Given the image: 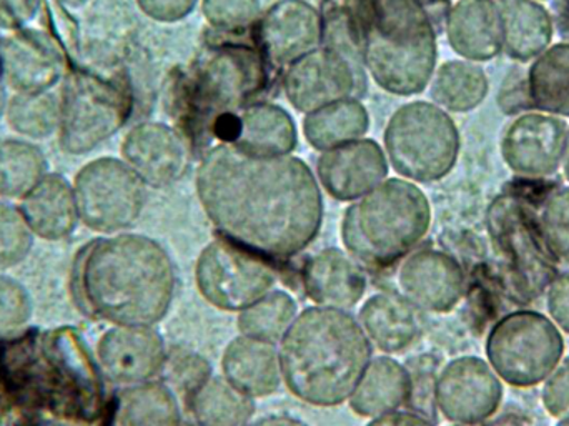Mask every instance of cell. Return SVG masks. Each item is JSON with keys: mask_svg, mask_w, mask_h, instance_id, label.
Returning <instances> with one entry per match:
<instances>
[{"mask_svg": "<svg viewBox=\"0 0 569 426\" xmlns=\"http://www.w3.org/2000/svg\"><path fill=\"white\" fill-rule=\"evenodd\" d=\"M196 186L219 237L269 260L307 250L323 221L320 184L298 157H253L219 143L203 153Z\"/></svg>", "mask_w": 569, "mask_h": 426, "instance_id": "cell-1", "label": "cell"}, {"mask_svg": "<svg viewBox=\"0 0 569 426\" xmlns=\"http://www.w3.org/2000/svg\"><path fill=\"white\" fill-rule=\"evenodd\" d=\"M177 274L166 248L146 235H102L77 251L72 290L83 314L122 327H153L176 297Z\"/></svg>", "mask_w": 569, "mask_h": 426, "instance_id": "cell-2", "label": "cell"}, {"mask_svg": "<svg viewBox=\"0 0 569 426\" xmlns=\"http://www.w3.org/2000/svg\"><path fill=\"white\" fill-rule=\"evenodd\" d=\"M80 331H30L0 350V382L13 404L92 422L102 414V374Z\"/></svg>", "mask_w": 569, "mask_h": 426, "instance_id": "cell-3", "label": "cell"}, {"mask_svg": "<svg viewBox=\"0 0 569 426\" xmlns=\"http://www.w3.org/2000/svg\"><path fill=\"white\" fill-rule=\"evenodd\" d=\"M288 390L313 407L350 400L371 361V344L347 310L311 307L297 315L280 341Z\"/></svg>", "mask_w": 569, "mask_h": 426, "instance_id": "cell-4", "label": "cell"}, {"mask_svg": "<svg viewBox=\"0 0 569 426\" xmlns=\"http://www.w3.org/2000/svg\"><path fill=\"white\" fill-rule=\"evenodd\" d=\"M270 70L253 42L207 43L186 70L170 77L166 107L190 146L216 139L220 122L236 116L269 87Z\"/></svg>", "mask_w": 569, "mask_h": 426, "instance_id": "cell-5", "label": "cell"}, {"mask_svg": "<svg viewBox=\"0 0 569 426\" xmlns=\"http://www.w3.org/2000/svg\"><path fill=\"white\" fill-rule=\"evenodd\" d=\"M363 67L385 92H423L438 62V22L423 0H361Z\"/></svg>", "mask_w": 569, "mask_h": 426, "instance_id": "cell-6", "label": "cell"}, {"mask_svg": "<svg viewBox=\"0 0 569 426\" xmlns=\"http://www.w3.org/2000/svg\"><path fill=\"white\" fill-rule=\"evenodd\" d=\"M430 227L427 194L410 180L387 179L348 207L341 240L358 264L387 268L410 255Z\"/></svg>", "mask_w": 569, "mask_h": 426, "instance_id": "cell-7", "label": "cell"}, {"mask_svg": "<svg viewBox=\"0 0 569 426\" xmlns=\"http://www.w3.org/2000/svg\"><path fill=\"white\" fill-rule=\"evenodd\" d=\"M487 231L508 294L520 304L543 297L560 264L545 241L537 210L515 194H501L488 206Z\"/></svg>", "mask_w": 569, "mask_h": 426, "instance_id": "cell-8", "label": "cell"}, {"mask_svg": "<svg viewBox=\"0 0 569 426\" xmlns=\"http://www.w3.org/2000/svg\"><path fill=\"white\" fill-rule=\"evenodd\" d=\"M385 153L401 179L431 184L457 166L461 136L451 113L427 100L400 107L385 129Z\"/></svg>", "mask_w": 569, "mask_h": 426, "instance_id": "cell-9", "label": "cell"}, {"mask_svg": "<svg viewBox=\"0 0 569 426\" xmlns=\"http://www.w3.org/2000/svg\"><path fill=\"white\" fill-rule=\"evenodd\" d=\"M563 331L548 315L521 308L495 321L485 341L487 361L505 385L543 384L565 358Z\"/></svg>", "mask_w": 569, "mask_h": 426, "instance_id": "cell-10", "label": "cell"}, {"mask_svg": "<svg viewBox=\"0 0 569 426\" xmlns=\"http://www.w3.org/2000/svg\"><path fill=\"white\" fill-rule=\"evenodd\" d=\"M132 93L119 80L73 72L60 90V149L82 157L120 132L132 113Z\"/></svg>", "mask_w": 569, "mask_h": 426, "instance_id": "cell-11", "label": "cell"}, {"mask_svg": "<svg viewBox=\"0 0 569 426\" xmlns=\"http://www.w3.org/2000/svg\"><path fill=\"white\" fill-rule=\"evenodd\" d=\"M72 186L80 221L99 235L129 230L146 207V184L117 157L90 160L77 170Z\"/></svg>", "mask_w": 569, "mask_h": 426, "instance_id": "cell-12", "label": "cell"}, {"mask_svg": "<svg viewBox=\"0 0 569 426\" xmlns=\"http://www.w3.org/2000/svg\"><path fill=\"white\" fill-rule=\"evenodd\" d=\"M196 280L209 304L240 314L273 290L277 274L269 258L219 237L200 254Z\"/></svg>", "mask_w": 569, "mask_h": 426, "instance_id": "cell-13", "label": "cell"}, {"mask_svg": "<svg viewBox=\"0 0 569 426\" xmlns=\"http://www.w3.org/2000/svg\"><path fill=\"white\" fill-rule=\"evenodd\" d=\"M288 102L307 113L343 99H360L367 90V70L357 60L320 46L284 70Z\"/></svg>", "mask_w": 569, "mask_h": 426, "instance_id": "cell-14", "label": "cell"}, {"mask_svg": "<svg viewBox=\"0 0 569 426\" xmlns=\"http://www.w3.org/2000/svg\"><path fill=\"white\" fill-rule=\"evenodd\" d=\"M505 384L483 358H455L445 365L435 384V404L450 424L477 426L498 414Z\"/></svg>", "mask_w": 569, "mask_h": 426, "instance_id": "cell-15", "label": "cell"}, {"mask_svg": "<svg viewBox=\"0 0 569 426\" xmlns=\"http://www.w3.org/2000/svg\"><path fill=\"white\" fill-rule=\"evenodd\" d=\"M567 133V120L538 110L511 117L501 133V159L521 179H550L561 172Z\"/></svg>", "mask_w": 569, "mask_h": 426, "instance_id": "cell-16", "label": "cell"}, {"mask_svg": "<svg viewBox=\"0 0 569 426\" xmlns=\"http://www.w3.org/2000/svg\"><path fill=\"white\" fill-rule=\"evenodd\" d=\"M252 42L272 69H287L321 46V16L307 0H279L260 13Z\"/></svg>", "mask_w": 569, "mask_h": 426, "instance_id": "cell-17", "label": "cell"}, {"mask_svg": "<svg viewBox=\"0 0 569 426\" xmlns=\"http://www.w3.org/2000/svg\"><path fill=\"white\" fill-rule=\"evenodd\" d=\"M192 152L189 140L176 127L142 122L123 137L120 159L147 187L166 189L186 176Z\"/></svg>", "mask_w": 569, "mask_h": 426, "instance_id": "cell-18", "label": "cell"}, {"mask_svg": "<svg viewBox=\"0 0 569 426\" xmlns=\"http://www.w3.org/2000/svg\"><path fill=\"white\" fill-rule=\"evenodd\" d=\"M100 374L119 387L153 380L167 365L166 341L152 327L112 325L96 345Z\"/></svg>", "mask_w": 569, "mask_h": 426, "instance_id": "cell-19", "label": "cell"}, {"mask_svg": "<svg viewBox=\"0 0 569 426\" xmlns=\"http://www.w3.org/2000/svg\"><path fill=\"white\" fill-rule=\"evenodd\" d=\"M63 70L62 53L43 30L26 27L0 39V76L10 93L56 90Z\"/></svg>", "mask_w": 569, "mask_h": 426, "instance_id": "cell-20", "label": "cell"}, {"mask_svg": "<svg viewBox=\"0 0 569 426\" xmlns=\"http://www.w3.org/2000/svg\"><path fill=\"white\" fill-rule=\"evenodd\" d=\"M401 295L418 310L448 314L465 295L467 277L453 255L437 248L413 250L398 270Z\"/></svg>", "mask_w": 569, "mask_h": 426, "instance_id": "cell-21", "label": "cell"}, {"mask_svg": "<svg viewBox=\"0 0 569 426\" xmlns=\"http://www.w3.org/2000/svg\"><path fill=\"white\" fill-rule=\"evenodd\" d=\"M390 172L383 147L371 139H358L321 152L317 180L328 196L340 202H355L377 189Z\"/></svg>", "mask_w": 569, "mask_h": 426, "instance_id": "cell-22", "label": "cell"}, {"mask_svg": "<svg viewBox=\"0 0 569 426\" xmlns=\"http://www.w3.org/2000/svg\"><path fill=\"white\" fill-rule=\"evenodd\" d=\"M216 139L253 157L291 156L298 146L297 126L290 113L267 102L250 103L220 122Z\"/></svg>", "mask_w": 569, "mask_h": 426, "instance_id": "cell-23", "label": "cell"}, {"mask_svg": "<svg viewBox=\"0 0 569 426\" xmlns=\"http://www.w3.org/2000/svg\"><path fill=\"white\" fill-rule=\"evenodd\" d=\"M443 29L458 59L483 66L503 56V22L495 0H457L448 9Z\"/></svg>", "mask_w": 569, "mask_h": 426, "instance_id": "cell-24", "label": "cell"}, {"mask_svg": "<svg viewBox=\"0 0 569 426\" xmlns=\"http://www.w3.org/2000/svg\"><path fill=\"white\" fill-rule=\"evenodd\" d=\"M305 291L318 307H353L363 298L367 277L347 251L327 248L308 258L301 271Z\"/></svg>", "mask_w": 569, "mask_h": 426, "instance_id": "cell-25", "label": "cell"}, {"mask_svg": "<svg viewBox=\"0 0 569 426\" xmlns=\"http://www.w3.org/2000/svg\"><path fill=\"white\" fill-rule=\"evenodd\" d=\"M17 206L39 240H67L82 225L72 180L62 174L50 172Z\"/></svg>", "mask_w": 569, "mask_h": 426, "instance_id": "cell-26", "label": "cell"}, {"mask_svg": "<svg viewBox=\"0 0 569 426\" xmlns=\"http://www.w3.org/2000/svg\"><path fill=\"white\" fill-rule=\"evenodd\" d=\"M358 321L370 344L385 354L408 350L423 330L418 308L403 295H373L361 307Z\"/></svg>", "mask_w": 569, "mask_h": 426, "instance_id": "cell-27", "label": "cell"}, {"mask_svg": "<svg viewBox=\"0 0 569 426\" xmlns=\"http://www.w3.org/2000/svg\"><path fill=\"white\" fill-rule=\"evenodd\" d=\"M503 22V53L528 66L555 42L553 12L540 0H495Z\"/></svg>", "mask_w": 569, "mask_h": 426, "instance_id": "cell-28", "label": "cell"}, {"mask_svg": "<svg viewBox=\"0 0 569 426\" xmlns=\"http://www.w3.org/2000/svg\"><path fill=\"white\" fill-rule=\"evenodd\" d=\"M223 377L252 398L269 397L282 384L276 344L240 335L230 341L222 360Z\"/></svg>", "mask_w": 569, "mask_h": 426, "instance_id": "cell-29", "label": "cell"}, {"mask_svg": "<svg viewBox=\"0 0 569 426\" xmlns=\"http://www.w3.org/2000/svg\"><path fill=\"white\" fill-rule=\"evenodd\" d=\"M182 415L172 388L162 382L120 387L106 414V426H180Z\"/></svg>", "mask_w": 569, "mask_h": 426, "instance_id": "cell-30", "label": "cell"}, {"mask_svg": "<svg viewBox=\"0 0 569 426\" xmlns=\"http://www.w3.org/2000/svg\"><path fill=\"white\" fill-rule=\"evenodd\" d=\"M413 395V380L400 361L390 357L370 361L350 397L355 414L378 418L400 410Z\"/></svg>", "mask_w": 569, "mask_h": 426, "instance_id": "cell-31", "label": "cell"}, {"mask_svg": "<svg viewBox=\"0 0 569 426\" xmlns=\"http://www.w3.org/2000/svg\"><path fill=\"white\" fill-rule=\"evenodd\" d=\"M527 87L533 110L569 120V40L551 43L528 63Z\"/></svg>", "mask_w": 569, "mask_h": 426, "instance_id": "cell-32", "label": "cell"}, {"mask_svg": "<svg viewBox=\"0 0 569 426\" xmlns=\"http://www.w3.org/2000/svg\"><path fill=\"white\" fill-rule=\"evenodd\" d=\"M428 87L431 102L448 113H468L487 100L490 79L481 63L453 59L437 67Z\"/></svg>", "mask_w": 569, "mask_h": 426, "instance_id": "cell-33", "label": "cell"}, {"mask_svg": "<svg viewBox=\"0 0 569 426\" xmlns=\"http://www.w3.org/2000/svg\"><path fill=\"white\" fill-rule=\"evenodd\" d=\"M370 129V116L358 99H343L307 113L303 136L318 152L337 149L363 139Z\"/></svg>", "mask_w": 569, "mask_h": 426, "instance_id": "cell-34", "label": "cell"}, {"mask_svg": "<svg viewBox=\"0 0 569 426\" xmlns=\"http://www.w3.org/2000/svg\"><path fill=\"white\" fill-rule=\"evenodd\" d=\"M50 174L39 143L13 137L0 140V199L20 202Z\"/></svg>", "mask_w": 569, "mask_h": 426, "instance_id": "cell-35", "label": "cell"}, {"mask_svg": "<svg viewBox=\"0 0 569 426\" xmlns=\"http://www.w3.org/2000/svg\"><path fill=\"white\" fill-rule=\"evenodd\" d=\"M190 410L199 426H249L256 398L233 387L226 377L207 378L190 397Z\"/></svg>", "mask_w": 569, "mask_h": 426, "instance_id": "cell-36", "label": "cell"}, {"mask_svg": "<svg viewBox=\"0 0 569 426\" xmlns=\"http://www.w3.org/2000/svg\"><path fill=\"white\" fill-rule=\"evenodd\" d=\"M3 120L20 139L36 143L52 139L60 129V92L10 93Z\"/></svg>", "mask_w": 569, "mask_h": 426, "instance_id": "cell-37", "label": "cell"}, {"mask_svg": "<svg viewBox=\"0 0 569 426\" xmlns=\"http://www.w3.org/2000/svg\"><path fill=\"white\" fill-rule=\"evenodd\" d=\"M293 298L282 290H272L239 315V330L246 337L277 344L297 318Z\"/></svg>", "mask_w": 569, "mask_h": 426, "instance_id": "cell-38", "label": "cell"}, {"mask_svg": "<svg viewBox=\"0 0 569 426\" xmlns=\"http://www.w3.org/2000/svg\"><path fill=\"white\" fill-rule=\"evenodd\" d=\"M36 240L19 206L0 199V274L22 265L32 254Z\"/></svg>", "mask_w": 569, "mask_h": 426, "instance_id": "cell-39", "label": "cell"}, {"mask_svg": "<svg viewBox=\"0 0 569 426\" xmlns=\"http://www.w3.org/2000/svg\"><path fill=\"white\" fill-rule=\"evenodd\" d=\"M537 217L551 254L558 264L569 267V186L551 190Z\"/></svg>", "mask_w": 569, "mask_h": 426, "instance_id": "cell-40", "label": "cell"}, {"mask_svg": "<svg viewBox=\"0 0 569 426\" xmlns=\"http://www.w3.org/2000/svg\"><path fill=\"white\" fill-rule=\"evenodd\" d=\"M32 317L33 300L29 288L9 274H0V341L26 334Z\"/></svg>", "mask_w": 569, "mask_h": 426, "instance_id": "cell-41", "label": "cell"}, {"mask_svg": "<svg viewBox=\"0 0 569 426\" xmlns=\"http://www.w3.org/2000/svg\"><path fill=\"white\" fill-rule=\"evenodd\" d=\"M202 10L213 29L227 33L252 29L262 13L260 0H202Z\"/></svg>", "mask_w": 569, "mask_h": 426, "instance_id": "cell-42", "label": "cell"}, {"mask_svg": "<svg viewBox=\"0 0 569 426\" xmlns=\"http://www.w3.org/2000/svg\"><path fill=\"white\" fill-rule=\"evenodd\" d=\"M541 404L557 420L569 415V357H565L541 384Z\"/></svg>", "mask_w": 569, "mask_h": 426, "instance_id": "cell-43", "label": "cell"}, {"mask_svg": "<svg viewBox=\"0 0 569 426\" xmlns=\"http://www.w3.org/2000/svg\"><path fill=\"white\" fill-rule=\"evenodd\" d=\"M498 107L505 116L517 117L523 112L533 110L528 96L527 87V67H515L508 72L501 82L500 92H498Z\"/></svg>", "mask_w": 569, "mask_h": 426, "instance_id": "cell-44", "label": "cell"}, {"mask_svg": "<svg viewBox=\"0 0 569 426\" xmlns=\"http://www.w3.org/2000/svg\"><path fill=\"white\" fill-rule=\"evenodd\" d=\"M548 317L555 321L563 334L569 335V268L560 270V274L551 281L545 291Z\"/></svg>", "mask_w": 569, "mask_h": 426, "instance_id": "cell-45", "label": "cell"}, {"mask_svg": "<svg viewBox=\"0 0 569 426\" xmlns=\"http://www.w3.org/2000/svg\"><path fill=\"white\" fill-rule=\"evenodd\" d=\"M42 0H0V30L6 33L26 29L37 13Z\"/></svg>", "mask_w": 569, "mask_h": 426, "instance_id": "cell-46", "label": "cell"}, {"mask_svg": "<svg viewBox=\"0 0 569 426\" xmlns=\"http://www.w3.org/2000/svg\"><path fill=\"white\" fill-rule=\"evenodd\" d=\"M136 2L150 19L162 23H173L189 17L199 0H136Z\"/></svg>", "mask_w": 569, "mask_h": 426, "instance_id": "cell-47", "label": "cell"}, {"mask_svg": "<svg viewBox=\"0 0 569 426\" xmlns=\"http://www.w3.org/2000/svg\"><path fill=\"white\" fill-rule=\"evenodd\" d=\"M368 426H433L428 418L410 412H393L383 417L373 418Z\"/></svg>", "mask_w": 569, "mask_h": 426, "instance_id": "cell-48", "label": "cell"}, {"mask_svg": "<svg viewBox=\"0 0 569 426\" xmlns=\"http://www.w3.org/2000/svg\"><path fill=\"white\" fill-rule=\"evenodd\" d=\"M553 17L558 32H561L563 40H569V0L557 3V13H553Z\"/></svg>", "mask_w": 569, "mask_h": 426, "instance_id": "cell-49", "label": "cell"}, {"mask_svg": "<svg viewBox=\"0 0 569 426\" xmlns=\"http://www.w3.org/2000/svg\"><path fill=\"white\" fill-rule=\"evenodd\" d=\"M36 426H90L89 422L77 420V418L59 417V415L40 414Z\"/></svg>", "mask_w": 569, "mask_h": 426, "instance_id": "cell-50", "label": "cell"}, {"mask_svg": "<svg viewBox=\"0 0 569 426\" xmlns=\"http://www.w3.org/2000/svg\"><path fill=\"white\" fill-rule=\"evenodd\" d=\"M249 426H308L301 420H297L293 417H287V415H276V417L262 418V420L256 422Z\"/></svg>", "mask_w": 569, "mask_h": 426, "instance_id": "cell-51", "label": "cell"}, {"mask_svg": "<svg viewBox=\"0 0 569 426\" xmlns=\"http://www.w3.org/2000/svg\"><path fill=\"white\" fill-rule=\"evenodd\" d=\"M423 2L427 3L428 9L433 13L438 23H440L438 16H440L441 22H445V17H447L448 9L451 7V3L448 2V0H423Z\"/></svg>", "mask_w": 569, "mask_h": 426, "instance_id": "cell-52", "label": "cell"}, {"mask_svg": "<svg viewBox=\"0 0 569 426\" xmlns=\"http://www.w3.org/2000/svg\"><path fill=\"white\" fill-rule=\"evenodd\" d=\"M10 90L7 89L2 76H0V122L6 119L7 103H9Z\"/></svg>", "mask_w": 569, "mask_h": 426, "instance_id": "cell-53", "label": "cell"}, {"mask_svg": "<svg viewBox=\"0 0 569 426\" xmlns=\"http://www.w3.org/2000/svg\"><path fill=\"white\" fill-rule=\"evenodd\" d=\"M561 172H563L565 180H567L568 186H569V123H568L567 143H565L563 164H561Z\"/></svg>", "mask_w": 569, "mask_h": 426, "instance_id": "cell-54", "label": "cell"}, {"mask_svg": "<svg viewBox=\"0 0 569 426\" xmlns=\"http://www.w3.org/2000/svg\"><path fill=\"white\" fill-rule=\"evenodd\" d=\"M57 2L62 3L67 9H82L83 6L90 2V0H57Z\"/></svg>", "mask_w": 569, "mask_h": 426, "instance_id": "cell-55", "label": "cell"}, {"mask_svg": "<svg viewBox=\"0 0 569 426\" xmlns=\"http://www.w3.org/2000/svg\"><path fill=\"white\" fill-rule=\"evenodd\" d=\"M555 426H569V415L563 418H558L557 425Z\"/></svg>", "mask_w": 569, "mask_h": 426, "instance_id": "cell-56", "label": "cell"}, {"mask_svg": "<svg viewBox=\"0 0 569 426\" xmlns=\"http://www.w3.org/2000/svg\"><path fill=\"white\" fill-rule=\"evenodd\" d=\"M540 2H543V3H545V2H548V0H540Z\"/></svg>", "mask_w": 569, "mask_h": 426, "instance_id": "cell-57", "label": "cell"}, {"mask_svg": "<svg viewBox=\"0 0 569 426\" xmlns=\"http://www.w3.org/2000/svg\"><path fill=\"white\" fill-rule=\"evenodd\" d=\"M0 388H2V382H0Z\"/></svg>", "mask_w": 569, "mask_h": 426, "instance_id": "cell-58", "label": "cell"}, {"mask_svg": "<svg viewBox=\"0 0 569 426\" xmlns=\"http://www.w3.org/2000/svg\"><path fill=\"white\" fill-rule=\"evenodd\" d=\"M453 426H460V425H453Z\"/></svg>", "mask_w": 569, "mask_h": 426, "instance_id": "cell-59", "label": "cell"}]
</instances>
